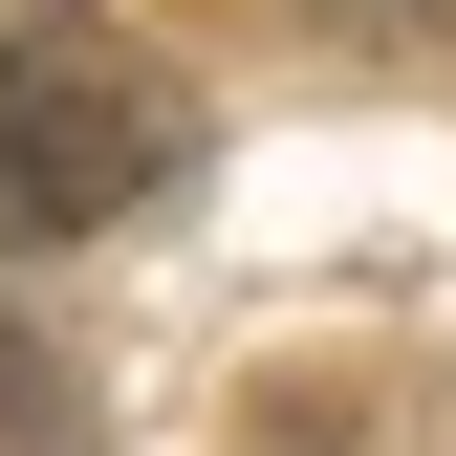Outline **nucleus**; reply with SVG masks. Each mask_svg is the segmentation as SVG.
<instances>
[{
	"label": "nucleus",
	"mask_w": 456,
	"mask_h": 456,
	"mask_svg": "<svg viewBox=\"0 0 456 456\" xmlns=\"http://www.w3.org/2000/svg\"><path fill=\"white\" fill-rule=\"evenodd\" d=\"M152 175H175L152 66H109L87 22H0V240H109Z\"/></svg>",
	"instance_id": "obj_1"
}]
</instances>
